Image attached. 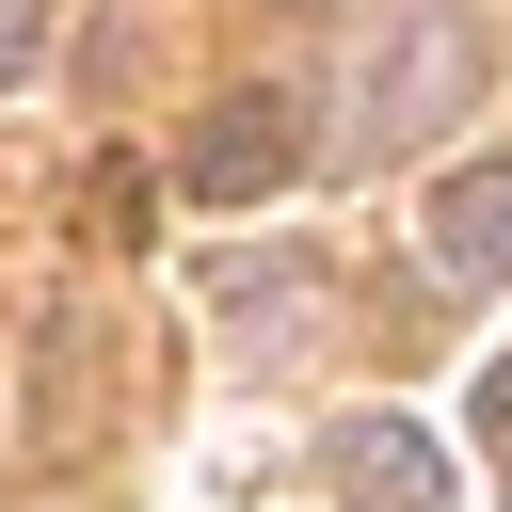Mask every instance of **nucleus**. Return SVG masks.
I'll use <instances>...</instances> for the list:
<instances>
[{
	"instance_id": "obj_1",
	"label": "nucleus",
	"mask_w": 512,
	"mask_h": 512,
	"mask_svg": "<svg viewBox=\"0 0 512 512\" xmlns=\"http://www.w3.org/2000/svg\"><path fill=\"white\" fill-rule=\"evenodd\" d=\"M480 64H496V48H480V16H464V0H416V16H400V48L352 80L368 144H416V128H448V112L480 96Z\"/></svg>"
},
{
	"instance_id": "obj_2",
	"label": "nucleus",
	"mask_w": 512,
	"mask_h": 512,
	"mask_svg": "<svg viewBox=\"0 0 512 512\" xmlns=\"http://www.w3.org/2000/svg\"><path fill=\"white\" fill-rule=\"evenodd\" d=\"M176 176H192L208 208H256V192H288V176H304V112H288V96H224V112L192 128V160H176Z\"/></svg>"
},
{
	"instance_id": "obj_3",
	"label": "nucleus",
	"mask_w": 512,
	"mask_h": 512,
	"mask_svg": "<svg viewBox=\"0 0 512 512\" xmlns=\"http://www.w3.org/2000/svg\"><path fill=\"white\" fill-rule=\"evenodd\" d=\"M320 480H336L352 512H432V496H448V448H432L416 416H336V432H320Z\"/></svg>"
},
{
	"instance_id": "obj_4",
	"label": "nucleus",
	"mask_w": 512,
	"mask_h": 512,
	"mask_svg": "<svg viewBox=\"0 0 512 512\" xmlns=\"http://www.w3.org/2000/svg\"><path fill=\"white\" fill-rule=\"evenodd\" d=\"M432 272H448V288H496V272H512V160H464V176L432 192Z\"/></svg>"
},
{
	"instance_id": "obj_5",
	"label": "nucleus",
	"mask_w": 512,
	"mask_h": 512,
	"mask_svg": "<svg viewBox=\"0 0 512 512\" xmlns=\"http://www.w3.org/2000/svg\"><path fill=\"white\" fill-rule=\"evenodd\" d=\"M80 224H96V240H144V176H128V160H96V192H80Z\"/></svg>"
},
{
	"instance_id": "obj_6",
	"label": "nucleus",
	"mask_w": 512,
	"mask_h": 512,
	"mask_svg": "<svg viewBox=\"0 0 512 512\" xmlns=\"http://www.w3.org/2000/svg\"><path fill=\"white\" fill-rule=\"evenodd\" d=\"M32 64H48V0H0V96H16Z\"/></svg>"
},
{
	"instance_id": "obj_7",
	"label": "nucleus",
	"mask_w": 512,
	"mask_h": 512,
	"mask_svg": "<svg viewBox=\"0 0 512 512\" xmlns=\"http://www.w3.org/2000/svg\"><path fill=\"white\" fill-rule=\"evenodd\" d=\"M480 464H496V496H512V352L480 368Z\"/></svg>"
},
{
	"instance_id": "obj_8",
	"label": "nucleus",
	"mask_w": 512,
	"mask_h": 512,
	"mask_svg": "<svg viewBox=\"0 0 512 512\" xmlns=\"http://www.w3.org/2000/svg\"><path fill=\"white\" fill-rule=\"evenodd\" d=\"M288 16H336V0H288Z\"/></svg>"
}]
</instances>
